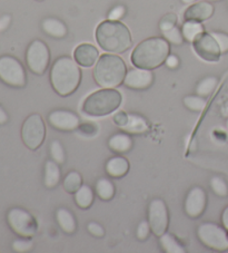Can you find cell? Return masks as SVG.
Segmentation results:
<instances>
[{"label": "cell", "instance_id": "1", "mask_svg": "<svg viewBox=\"0 0 228 253\" xmlns=\"http://www.w3.org/2000/svg\"><path fill=\"white\" fill-rule=\"evenodd\" d=\"M81 82L79 65L69 56H61L52 64L50 69V84L59 96H69L78 89Z\"/></svg>", "mask_w": 228, "mask_h": 253}, {"label": "cell", "instance_id": "2", "mask_svg": "<svg viewBox=\"0 0 228 253\" xmlns=\"http://www.w3.org/2000/svg\"><path fill=\"white\" fill-rule=\"evenodd\" d=\"M169 55V42L163 37H152L145 39L135 47L130 62L135 67L152 71L165 64Z\"/></svg>", "mask_w": 228, "mask_h": 253}, {"label": "cell", "instance_id": "3", "mask_svg": "<svg viewBox=\"0 0 228 253\" xmlns=\"http://www.w3.org/2000/svg\"><path fill=\"white\" fill-rule=\"evenodd\" d=\"M96 41L105 51L122 54L133 45L130 30L119 20H105L96 29Z\"/></svg>", "mask_w": 228, "mask_h": 253}, {"label": "cell", "instance_id": "4", "mask_svg": "<svg viewBox=\"0 0 228 253\" xmlns=\"http://www.w3.org/2000/svg\"><path fill=\"white\" fill-rule=\"evenodd\" d=\"M127 66L124 59L115 54H104L95 64L93 76L103 88H115L120 86L126 77Z\"/></svg>", "mask_w": 228, "mask_h": 253}, {"label": "cell", "instance_id": "5", "mask_svg": "<svg viewBox=\"0 0 228 253\" xmlns=\"http://www.w3.org/2000/svg\"><path fill=\"white\" fill-rule=\"evenodd\" d=\"M121 94L115 88H103L90 94L82 104V112L90 116H106L121 104Z\"/></svg>", "mask_w": 228, "mask_h": 253}, {"label": "cell", "instance_id": "6", "mask_svg": "<svg viewBox=\"0 0 228 253\" xmlns=\"http://www.w3.org/2000/svg\"><path fill=\"white\" fill-rule=\"evenodd\" d=\"M0 81L9 87L24 88L27 85V74L20 60L10 55L1 56L0 57Z\"/></svg>", "mask_w": 228, "mask_h": 253}, {"label": "cell", "instance_id": "7", "mask_svg": "<svg viewBox=\"0 0 228 253\" xmlns=\"http://www.w3.org/2000/svg\"><path fill=\"white\" fill-rule=\"evenodd\" d=\"M7 223L20 238H33L38 230L34 215L21 208H12L8 211Z\"/></svg>", "mask_w": 228, "mask_h": 253}, {"label": "cell", "instance_id": "8", "mask_svg": "<svg viewBox=\"0 0 228 253\" xmlns=\"http://www.w3.org/2000/svg\"><path fill=\"white\" fill-rule=\"evenodd\" d=\"M46 137V125L39 114H32L25 120L21 127V139L29 150L36 151Z\"/></svg>", "mask_w": 228, "mask_h": 253}, {"label": "cell", "instance_id": "9", "mask_svg": "<svg viewBox=\"0 0 228 253\" xmlns=\"http://www.w3.org/2000/svg\"><path fill=\"white\" fill-rule=\"evenodd\" d=\"M197 237L199 241L215 251L228 250V233L221 225L212 222L200 224L197 229Z\"/></svg>", "mask_w": 228, "mask_h": 253}, {"label": "cell", "instance_id": "10", "mask_svg": "<svg viewBox=\"0 0 228 253\" xmlns=\"http://www.w3.org/2000/svg\"><path fill=\"white\" fill-rule=\"evenodd\" d=\"M26 63L35 75H43L50 63V50L46 42L40 39L30 42L26 51Z\"/></svg>", "mask_w": 228, "mask_h": 253}, {"label": "cell", "instance_id": "11", "mask_svg": "<svg viewBox=\"0 0 228 253\" xmlns=\"http://www.w3.org/2000/svg\"><path fill=\"white\" fill-rule=\"evenodd\" d=\"M148 222L152 232L160 237L168 229L169 215L166 203L161 199H154L148 206Z\"/></svg>", "mask_w": 228, "mask_h": 253}, {"label": "cell", "instance_id": "12", "mask_svg": "<svg viewBox=\"0 0 228 253\" xmlns=\"http://www.w3.org/2000/svg\"><path fill=\"white\" fill-rule=\"evenodd\" d=\"M191 43L197 56L205 62L216 63L221 58V48H219L216 39L212 36V34L204 32Z\"/></svg>", "mask_w": 228, "mask_h": 253}, {"label": "cell", "instance_id": "13", "mask_svg": "<svg viewBox=\"0 0 228 253\" xmlns=\"http://www.w3.org/2000/svg\"><path fill=\"white\" fill-rule=\"evenodd\" d=\"M206 206H207V194L205 190L200 186L190 189L184 203V210L186 214L191 219H197L205 212Z\"/></svg>", "mask_w": 228, "mask_h": 253}, {"label": "cell", "instance_id": "14", "mask_svg": "<svg viewBox=\"0 0 228 253\" xmlns=\"http://www.w3.org/2000/svg\"><path fill=\"white\" fill-rule=\"evenodd\" d=\"M48 122L52 127L61 132H72L80 126V119L76 113L67 110H56L48 115Z\"/></svg>", "mask_w": 228, "mask_h": 253}, {"label": "cell", "instance_id": "15", "mask_svg": "<svg viewBox=\"0 0 228 253\" xmlns=\"http://www.w3.org/2000/svg\"><path fill=\"white\" fill-rule=\"evenodd\" d=\"M154 83V74L149 69L137 68L130 69L127 72L124 80V84L126 87L131 89H147Z\"/></svg>", "mask_w": 228, "mask_h": 253}, {"label": "cell", "instance_id": "16", "mask_svg": "<svg viewBox=\"0 0 228 253\" xmlns=\"http://www.w3.org/2000/svg\"><path fill=\"white\" fill-rule=\"evenodd\" d=\"M74 58L79 66L91 67L97 63L99 58V50L91 43H81L77 46L74 51Z\"/></svg>", "mask_w": 228, "mask_h": 253}, {"label": "cell", "instance_id": "17", "mask_svg": "<svg viewBox=\"0 0 228 253\" xmlns=\"http://www.w3.org/2000/svg\"><path fill=\"white\" fill-rule=\"evenodd\" d=\"M214 11L215 8L213 3L208 1V0L195 2L187 8L185 14H184V19L201 23V21L209 19L214 15Z\"/></svg>", "mask_w": 228, "mask_h": 253}, {"label": "cell", "instance_id": "18", "mask_svg": "<svg viewBox=\"0 0 228 253\" xmlns=\"http://www.w3.org/2000/svg\"><path fill=\"white\" fill-rule=\"evenodd\" d=\"M41 29L49 37L57 39L64 38L68 34V28L64 21L54 18V17H48V18L43 19L41 23Z\"/></svg>", "mask_w": 228, "mask_h": 253}, {"label": "cell", "instance_id": "19", "mask_svg": "<svg viewBox=\"0 0 228 253\" xmlns=\"http://www.w3.org/2000/svg\"><path fill=\"white\" fill-rule=\"evenodd\" d=\"M105 169H106V173L111 177L120 178L128 173L129 162L124 156H114V158H111L107 161L106 165H105Z\"/></svg>", "mask_w": 228, "mask_h": 253}, {"label": "cell", "instance_id": "20", "mask_svg": "<svg viewBox=\"0 0 228 253\" xmlns=\"http://www.w3.org/2000/svg\"><path fill=\"white\" fill-rule=\"evenodd\" d=\"M56 221L59 228L67 234H73L77 230V221L68 209L60 208L56 212Z\"/></svg>", "mask_w": 228, "mask_h": 253}, {"label": "cell", "instance_id": "21", "mask_svg": "<svg viewBox=\"0 0 228 253\" xmlns=\"http://www.w3.org/2000/svg\"><path fill=\"white\" fill-rule=\"evenodd\" d=\"M108 147L118 154L129 152L133 147V139L126 133H116L108 139Z\"/></svg>", "mask_w": 228, "mask_h": 253}, {"label": "cell", "instance_id": "22", "mask_svg": "<svg viewBox=\"0 0 228 253\" xmlns=\"http://www.w3.org/2000/svg\"><path fill=\"white\" fill-rule=\"evenodd\" d=\"M61 180V171L59 164L55 161L49 160L45 165V173H43V185L47 189H55Z\"/></svg>", "mask_w": 228, "mask_h": 253}, {"label": "cell", "instance_id": "23", "mask_svg": "<svg viewBox=\"0 0 228 253\" xmlns=\"http://www.w3.org/2000/svg\"><path fill=\"white\" fill-rule=\"evenodd\" d=\"M148 128L147 121L137 114H128L127 123L121 127L124 132L128 134H143L146 133Z\"/></svg>", "mask_w": 228, "mask_h": 253}, {"label": "cell", "instance_id": "24", "mask_svg": "<svg viewBox=\"0 0 228 253\" xmlns=\"http://www.w3.org/2000/svg\"><path fill=\"white\" fill-rule=\"evenodd\" d=\"M94 199V191L88 185L82 184L79 187V190L75 193V202H76L77 207L82 209V210H87V209H89L93 206Z\"/></svg>", "mask_w": 228, "mask_h": 253}, {"label": "cell", "instance_id": "25", "mask_svg": "<svg viewBox=\"0 0 228 253\" xmlns=\"http://www.w3.org/2000/svg\"><path fill=\"white\" fill-rule=\"evenodd\" d=\"M95 191L98 198L103 201H111L115 196V185L106 177H102L96 182Z\"/></svg>", "mask_w": 228, "mask_h": 253}, {"label": "cell", "instance_id": "26", "mask_svg": "<svg viewBox=\"0 0 228 253\" xmlns=\"http://www.w3.org/2000/svg\"><path fill=\"white\" fill-rule=\"evenodd\" d=\"M159 246L166 253H185L186 250L178 240L167 231L159 237Z\"/></svg>", "mask_w": 228, "mask_h": 253}, {"label": "cell", "instance_id": "27", "mask_svg": "<svg viewBox=\"0 0 228 253\" xmlns=\"http://www.w3.org/2000/svg\"><path fill=\"white\" fill-rule=\"evenodd\" d=\"M204 32V26L201 25V23L194 20H185V23H184L182 27L183 36L188 42H194L195 39Z\"/></svg>", "mask_w": 228, "mask_h": 253}, {"label": "cell", "instance_id": "28", "mask_svg": "<svg viewBox=\"0 0 228 253\" xmlns=\"http://www.w3.org/2000/svg\"><path fill=\"white\" fill-rule=\"evenodd\" d=\"M82 185V177L80 173L77 171L69 172L67 175L65 176L63 181V186L66 192H68L70 194H75L79 190V187Z\"/></svg>", "mask_w": 228, "mask_h": 253}, {"label": "cell", "instance_id": "29", "mask_svg": "<svg viewBox=\"0 0 228 253\" xmlns=\"http://www.w3.org/2000/svg\"><path fill=\"white\" fill-rule=\"evenodd\" d=\"M218 85L217 77L208 76L201 80L196 86V95H199L201 97H208L213 93Z\"/></svg>", "mask_w": 228, "mask_h": 253}, {"label": "cell", "instance_id": "30", "mask_svg": "<svg viewBox=\"0 0 228 253\" xmlns=\"http://www.w3.org/2000/svg\"><path fill=\"white\" fill-rule=\"evenodd\" d=\"M183 103L186 108L195 113L203 112L206 105H207V100L199 95L186 96V97L183 99Z\"/></svg>", "mask_w": 228, "mask_h": 253}, {"label": "cell", "instance_id": "31", "mask_svg": "<svg viewBox=\"0 0 228 253\" xmlns=\"http://www.w3.org/2000/svg\"><path fill=\"white\" fill-rule=\"evenodd\" d=\"M49 153H50L51 160L55 161L56 163H58L59 165L65 163L66 153H65L63 144H61L58 139H55V141H52L50 143Z\"/></svg>", "mask_w": 228, "mask_h": 253}, {"label": "cell", "instance_id": "32", "mask_svg": "<svg viewBox=\"0 0 228 253\" xmlns=\"http://www.w3.org/2000/svg\"><path fill=\"white\" fill-rule=\"evenodd\" d=\"M163 35L166 41H167L169 43H173V45L181 46L183 45L184 42H185V38L183 36L182 29H179L177 26L166 30V32H163Z\"/></svg>", "mask_w": 228, "mask_h": 253}, {"label": "cell", "instance_id": "33", "mask_svg": "<svg viewBox=\"0 0 228 253\" xmlns=\"http://www.w3.org/2000/svg\"><path fill=\"white\" fill-rule=\"evenodd\" d=\"M210 187H212L213 192L218 196L225 198L228 195V186L227 183L219 176H214L210 180Z\"/></svg>", "mask_w": 228, "mask_h": 253}, {"label": "cell", "instance_id": "34", "mask_svg": "<svg viewBox=\"0 0 228 253\" xmlns=\"http://www.w3.org/2000/svg\"><path fill=\"white\" fill-rule=\"evenodd\" d=\"M34 247V242L32 238H23V239H18L16 241L12 242V250L19 253H24V252H28L33 249Z\"/></svg>", "mask_w": 228, "mask_h": 253}, {"label": "cell", "instance_id": "35", "mask_svg": "<svg viewBox=\"0 0 228 253\" xmlns=\"http://www.w3.org/2000/svg\"><path fill=\"white\" fill-rule=\"evenodd\" d=\"M177 16L175 14L165 15L159 21V29L161 30V33L175 27V26H177Z\"/></svg>", "mask_w": 228, "mask_h": 253}, {"label": "cell", "instance_id": "36", "mask_svg": "<svg viewBox=\"0 0 228 253\" xmlns=\"http://www.w3.org/2000/svg\"><path fill=\"white\" fill-rule=\"evenodd\" d=\"M210 34H212V36L216 39L218 46H219V48H221L222 54L227 53L228 51V35L225 33H221V32H213Z\"/></svg>", "mask_w": 228, "mask_h": 253}, {"label": "cell", "instance_id": "37", "mask_svg": "<svg viewBox=\"0 0 228 253\" xmlns=\"http://www.w3.org/2000/svg\"><path fill=\"white\" fill-rule=\"evenodd\" d=\"M151 231H152V229H151V225H149L148 220L142 221L138 224L137 231H136V235H137L138 240H140V241H144V240H146L149 237Z\"/></svg>", "mask_w": 228, "mask_h": 253}, {"label": "cell", "instance_id": "38", "mask_svg": "<svg viewBox=\"0 0 228 253\" xmlns=\"http://www.w3.org/2000/svg\"><path fill=\"white\" fill-rule=\"evenodd\" d=\"M87 230L95 238H103L105 235V229L99 223H97V222H90V223H88Z\"/></svg>", "mask_w": 228, "mask_h": 253}, {"label": "cell", "instance_id": "39", "mask_svg": "<svg viewBox=\"0 0 228 253\" xmlns=\"http://www.w3.org/2000/svg\"><path fill=\"white\" fill-rule=\"evenodd\" d=\"M126 12V9L124 6H117L115 8H113L111 12L108 14V18L111 20H119L122 18Z\"/></svg>", "mask_w": 228, "mask_h": 253}, {"label": "cell", "instance_id": "40", "mask_svg": "<svg viewBox=\"0 0 228 253\" xmlns=\"http://www.w3.org/2000/svg\"><path fill=\"white\" fill-rule=\"evenodd\" d=\"M127 120H128V114L125 112H119L114 116V122H115V124L117 126H119L120 128L127 123Z\"/></svg>", "mask_w": 228, "mask_h": 253}, {"label": "cell", "instance_id": "41", "mask_svg": "<svg viewBox=\"0 0 228 253\" xmlns=\"http://www.w3.org/2000/svg\"><path fill=\"white\" fill-rule=\"evenodd\" d=\"M165 64L167 65L168 68L175 69V68L178 67V65H179V58L177 57V56H175V55H169L168 57H167V59H166Z\"/></svg>", "mask_w": 228, "mask_h": 253}, {"label": "cell", "instance_id": "42", "mask_svg": "<svg viewBox=\"0 0 228 253\" xmlns=\"http://www.w3.org/2000/svg\"><path fill=\"white\" fill-rule=\"evenodd\" d=\"M226 98L227 99L223 100L221 105H219V114H221L223 117L228 119V96Z\"/></svg>", "mask_w": 228, "mask_h": 253}, {"label": "cell", "instance_id": "43", "mask_svg": "<svg viewBox=\"0 0 228 253\" xmlns=\"http://www.w3.org/2000/svg\"><path fill=\"white\" fill-rule=\"evenodd\" d=\"M10 24V16H2L0 18V30H5Z\"/></svg>", "mask_w": 228, "mask_h": 253}, {"label": "cell", "instance_id": "44", "mask_svg": "<svg viewBox=\"0 0 228 253\" xmlns=\"http://www.w3.org/2000/svg\"><path fill=\"white\" fill-rule=\"evenodd\" d=\"M8 121H9V117H8L7 112L0 106V125L6 124Z\"/></svg>", "mask_w": 228, "mask_h": 253}, {"label": "cell", "instance_id": "45", "mask_svg": "<svg viewBox=\"0 0 228 253\" xmlns=\"http://www.w3.org/2000/svg\"><path fill=\"white\" fill-rule=\"evenodd\" d=\"M222 222H223V225L224 228L226 230H228V207L224 210L223 214H222Z\"/></svg>", "mask_w": 228, "mask_h": 253}, {"label": "cell", "instance_id": "46", "mask_svg": "<svg viewBox=\"0 0 228 253\" xmlns=\"http://www.w3.org/2000/svg\"><path fill=\"white\" fill-rule=\"evenodd\" d=\"M183 3H185V5H192V3L196 2V0H182Z\"/></svg>", "mask_w": 228, "mask_h": 253}, {"label": "cell", "instance_id": "47", "mask_svg": "<svg viewBox=\"0 0 228 253\" xmlns=\"http://www.w3.org/2000/svg\"><path fill=\"white\" fill-rule=\"evenodd\" d=\"M208 1H219V0H208Z\"/></svg>", "mask_w": 228, "mask_h": 253}, {"label": "cell", "instance_id": "48", "mask_svg": "<svg viewBox=\"0 0 228 253\" xmlns=\"http://www.w3.org/2000/svg\"><path fill=\"white\" fill-rule=\"evenodd\" d=\"M37 1H43V0H37Z\"/></svg>", "mask_w": 228, "mask_h": 253}, {"label": "cell", "instance_id": "49", "mask_svg": "<svg viewBox=\"0 0 228 253\" xmlns=\"http://www.w3.org/2000/svg\"><path fill=\"white\" fill-rule=\"evenodd\" d=\"M227 128H228V122H227Z\"/></svg>", "mask_w": 228, "mask_h": 253}, {"label": "cell", "instance_id": "50", "mask_svg": "<svg viewBox=\"0 0 228 253\" xmlns=\"http://www.w3.org/2000/svg\"><path fill=\"white\" fill-rule=\"evenodd\" d=\"M227 87H228V85H227Z\"/></svg>", "mask_w": 228, "mask_h": 253}]
</instances>
